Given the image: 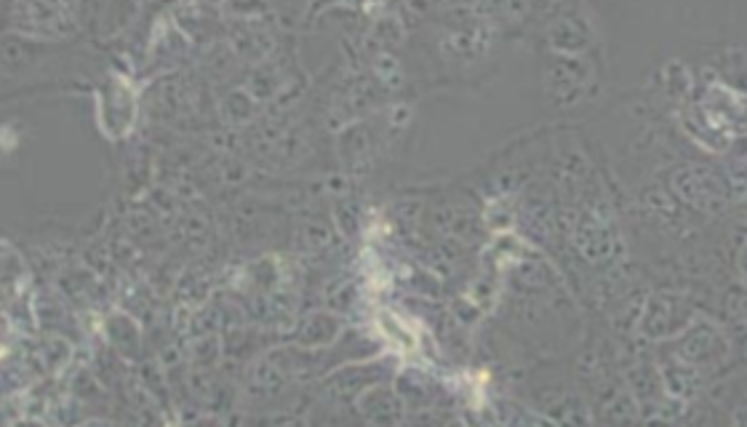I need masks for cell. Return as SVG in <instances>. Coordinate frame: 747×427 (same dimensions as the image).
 I'll return each mask as SVG.
<instances>
[{
  "instance_id": "obj_1",
  "label": "cell",
  "mask_w": 747,
  "mask_h": 427,
  "mask_svg": "<svg viewBox=\"0 0 747 427\" xmlns=\"http://www.w3.org/2000/svg\"><path fill=\"white\" fill-rule=\"evenodd\" d=\"M387 361H363V363H348V366L334 369L329 377L323 380V391L337 401V404H355L363 393L372 391L376 385H385L393 377L395 369L385 366Z\"/></svg>"
},
{
  "instance_id": "obj_2",
  "label": "cell",
  "mask_w": 747,
  "mask_h": 427,
  "mask_svg": "<svg viewBox=\"0 0 747 427\" xmlns=\"http://www.w3.org/2000/svg\"><path fill=\"white\" fill-rule=\"evenodd\" d=\"M11 24L17 19H24L19 24L22 33L38 35V38H73L78 33V19H75L73 6H41V3H22L11 6Z\"/></svg>"
},
{
  "instance_id": "obj_3",
  "label": "cell",
  "mask_w": 747,
  "mask_h": 427,
  "mask_svg": "<svg viewBox=\"0 0 747 427\" xmlns=\"http://www.w3.org/2000/svg\"><path fill=\"white\" fill-rule=\"evenodd\" d=\"M358 412L372 427H401L406 419V404L398 391L376 385L355 401Z\"/></svg>"
},
{
  "instance_id": "obj_4",
  "label": "cell",
  "mask_w": 747,
  "mask_h": 427,
  "mask_svg": "<svg viewBox=\"0 0 747 427\" xmlns=\"http://www.w3.org/2000/svg\"><path fill=\"white\" fill-rule=\"evenodd\" d=\"M344 334L342 321L331 312H310L302 323L297 327V337H294V345L299 348H331L337 340Z\"/></svg>"
},
{
  "instance_id": "obj_5",
  "label": "cell",
  "mask_w": 747,
  "mask_h": 427,
  "mask_svg": "<svg viewBox=\"0 0 747 427\" xmlns=\"http://www.w3.org/2000/svg\"><path fill=\"white\" fill-rule=\"evenodd\" d=\"M262 427H308V423L302 417H297V414H276V417L265 419Z\"/></svg>"
},
{
  "instance_id": "obj_6",
  "label": "cell",
  "mask_w": 747,
  "mask_h": 427,
  "mask_svg": "<svg viewBox=\"0 0 747 427\" xmlns=\"http://www.w3.org/2000/svg\"><path fill=\"white\" fill-rule=\"evenodd\" d=\"M81 427H115V425H107V423H88V425H81Z\"/></svg>"
}]
</instances>
